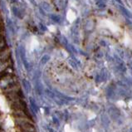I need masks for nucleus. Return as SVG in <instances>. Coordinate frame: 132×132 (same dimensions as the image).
<instances>
[{"label": "nucleus", "instance_id": "1", "mask_svg": "<svg viewBox=\"0 0 132 132\" xmlns=\"http://www.w3.org/2000/svg\"><path fill=\"white\" fill-rule=\"evenodd\" d=\"M0 109H1L3 112H9V108L6 103L4 97L1 95H0Z\"/></svg>", "mask_w": 132, "mask_h": 132}, {"label": "nucleus", "instance_id": "2", "mask_svg": "<svg viewBox=\"0 0 132 132\" xmlns=\"http://www.w3.org/2000/svg\"><path fill=\"white\" fill-rule=\"evenodd\" d=\"M64 132H74V131L68 125H66L65 127H64Z\"/></svg>", "mask_w": 132, "mask_h": 132}]
</instances>
